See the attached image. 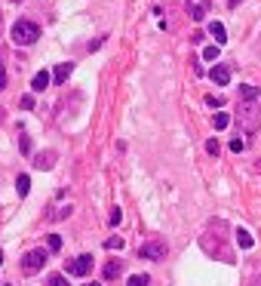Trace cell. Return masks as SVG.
Returning a JSON list of instances; mask_svg holds the SVG:
<instances>
[{"mask_svg": "<svg viewBox=\"0 0 261 286\" xmlns=\"http://www.w3.org/2000/svg\"><path fill=\"white\" fill-rule=\"evenodd\" d=\"M9 34H13L16 47H31V43L40 40V25H37V22H28V19H19Z\"/></svg>", "mask_w": 261, "mask_h": 286, "instance_id": "obj_1", "label": "cell"}, {"mask_svg": "<svg viewBox=\"0 0 261 286\" xmlns=\"http://www.w3.org/2000/svg\"><path fill=\"white\" fill-rule=\"evenodd\" d=\"M237 120H240L246 135H255L261 130V108L255 105V102H243L240 111H237Z\"/></svg>", "mask_w": 261, "mask_h": 286, "instance_id": "obj_2", "label": "cell"}, {"mask_svg": "<svg viewBox=\"0 0 261 286\" xmlns=\"http://www.w3.org/2000/svg\"><path fill=\"white\" fill-rule=\"evenodd\" d=\"M49 261V249H43V246H37V249H28L25 256H22V271L28 274H40L43 271V265Z\"/></svg>", "mask_w": 261, "mask_h": 286, "instance_id": "obj_3", "label": "cell"}, {"mask_svg": "<svg viewBox=\"0 0 261 286\" xmlns=\"http://www.w3.org/2000/svg\"><path fill=\"white\" fill-rule=\"evenodd\" d=\"M166 253H169V243L163 237H154V240H147V243L139 246V256L147 259V261H160V259H166Z\"/></svg>", "mask_w": 261, "mask_h": 286, "instance_id": "obj_4", "label": "cell"}, {"mask_svg": "<svg viewBox=\"0 0 261 286\" xmlns=\"http://www.w3.org/2000/svg\"><path fill=\"white\" fill-rule=\"evenodd\" d=\"M200 246L206 249L209 256H218L221 261H234V253L224 246V237H215V243H212V240H206V237H200Z\"/></svg>", "mask_w": 261, "mask_h": 286, "instance_id": "obj_5", "label": "cell"}, {"mask_svg": "<svg viewBox=\"0 0 261 286\" xmlns=\"http://www.w3.org/2000/svg\"><path fill=\"white\" fill-rule=\"evenodd\" d=\"M89 271H93V256H77L74 261H68V274L74 277H86Z\"/></svg>", "mask_w": 261, "mask_h": 286, "instance_id": "obj_6", "label": "cell"}, {"mask_svg": "<svg viewBox=\"0 0 261 286\" xmlns=\"http://www.w3.org/2000/svg\"><path fill=\"white\" fill-rule=\"evenodd\" d=\"M209 77H212V83L228 86V83H231V68H228V65H215L212 71H209Z\"/></svg>", "mask_w": 261, "mask_h": 286, "instance_id": "obj_7", "label": "cell"}, {"mask_svg": "<svg viewBox=\"0 0 261 286\" xmlns=\"http://www.w3.org/2000/svg\"><path fill=\"white\" fill-rule=\"evenodd\" d=\"M55 157H59V154H55V151H40L37 157H34V166H37V169H43V173H47V169H52V166H55Z\"/></svg>", "mask_w": 261, "mask_h": 286, "instance_id": "obj_8", "label": "cell"}, {"mask_svg": "<svg viewBox=\"0 0 261 286\" xmlns=\"http://www.w3.org/2000/svg\"><path fill=\"white\" fill-rule=\"evenodd\" d=\"M71 74H74V65H71V62H62V65H55V74H52V80L62 86V83H65V80L71 77Z\"/></svg>", "mask_w": 261, "mask_h": 286, "instance_id": "obj_9", "label": "cell"}, {"mask_svg": "<svg viewBox=\"0 0 261 286\" xmlns=\"http://www.w3.org/2000/svg\"><path fill=\"white\" fill-rule=\"evenodd\" d=\"M47 86H49V74L47 71H37V74L31 77V89H34V93H43Z\"/></svg>", "mask_w": 261, "mask_h": 286, "instance_id": "obj_10", "label": "cell"}, {"mask_svg": "<svg viewBox=\"0 0 261 286\" xmlns=\"http://www.w3.org/2000/svg\"><path fill=\"white\" fill-rule=\"evenodd\" d=\"M209 9H212V3H209V0H203V3H194V6H190V19H194V22H203Z\"/></svg>", "mask_w": 261, "mask_h": 286, "instance_id": "obj_11", "label": "cell"}, {"mask_svg": "<svg viewBox=\"0 0 261 286\" xmlns=\"http://www.w3.org/2000/svg\"><path fill=\"white\" fill-rule=\"evenodd\" d=\"M240 96H243V102H258V86L243 83V86H240Z\"/></svg>", "mask_w": 261, "mask_h": 286, "instance_id": "obj_12", "label": "cell"}, {"mask_svg": "<svg viewBox=\"0 0 261 286\" xmlns=\"http://www.w3.org/2000/svg\"><path fill=\"white\" fill-rule=\"evenodd\" d=\"M209 34H212V37L218 40V43H224V40H228V31H224V25H221V22H212V25H209Z\"/></svg>", "mask_w": 261, "mask_h": 286, "instance_id": "obj_13", "label": "cell"}, {"mask_svg": "<svg viewBox=\"0 0 261 286\" xmlns=\"http://www.w3.org/2000/svg\"><path fill=\"white\" fill-rule=\"evenodd\" d=\"M16 191H19V197H28V191H31V179H28L25 173L16 179Z\"/></svg>", "mask_w": 261, "mask_h": 286, "instance_id": "obj_14", "label": "cell"}, {"mask_svg": "<svg viewBox=\"0 0 261 286\" xmlns=\"http://www.w3.org/2000/svg\"><path fill=\"white\" fill-rule=\"evenodd\" d=\"M120 271H123V265H120V261H108V265L101 268V274H105V280H114Z\"/></svg>", "mask_w": 261, "mask_h": 286, "instance_id": "obj_15", "label": "cell"}, {"mask_svg": "<svg viewBox=\"0 0 261 286\" xmlns=\"http://www.w3.org/2000/svg\"><path fill=\"white\" fill-rule=\"evenodd\" d=\"M234 237H237V243H240L243 249H252V243H255V240H252V234H249V231H243V228H240V231H237Z\"/></svg>", "mask_w": 261, "mask_h": 286, "instance_id": "obj_16", "label": "cell"}, {"mask_svg": "<svg viewBox=\"0 0 261 286\" xmlns=\"http://www.w3.org/2000/svg\"><path fill=\"white\" fill-rule=\"evenodd\" d=\"M215 130H228L231 127V114H215Z\"/></svg>", "mask_w": 261, "mask_h": 286, "instance_id": "obj_17", "label": "cell"}, {"mask_svg": "<svg viewBox=\"0 0 261 286\" xmlns=\"http://www.w3.org/2000/svg\"><path fill=\"white\" fill-rule=\"evenodd\" d=\"M147 283H151V277H147V274H132L126 286H147Z\"/></svg>", "mask_w": 261, "mask_h": 286, "instance_id": "obj_18", "label": "cell"}, {"mask_svg": "<svg viewBox=\"0 0 261 286\" xmlns=\"http://www.w3.org/2000/svg\"><path fill=\"white\" fill-rule=\"evenodd\" d=\"M47 286H68V277H65V274H49Z\"/></svg>", "mask_w": 261, "mask_h": 286, "instance_id": "obj_19", "label": "cell"}, {"mask_svg": "<svg viewBox=\"0 0 261 286\" xmlns=\"http://www.w3.org/2000/svg\"><path fill=\"white\" fill-rule=\"evenodd\" d=\"M47 249H49V253H59V249H62V237H59V234H49Z\"/></svg>", "mask_w": 261, "mask_h": 286, "instance_id": "obj_20", "label": "cell"}, {"mask_svg": "<svg viewBox=\"0 0 261 286\" xmlns=\"http://www.w3.org/2000/svg\"><path fill=\"white\" fill-rule=\"evenodd\" d=\"M68 215H71V207H59V209H55V212L49 215V219H52V222H65Z\"/></svg>", "mask_w": 261, "mask_h": 286, "instance_id": "obj_21", "label": "cell"}, {"mask_svg": "<svg viewBox=\"0 0 261 286\" xmlns=\"http://www.w3.org/2000/svg\"><path fill=\"white\" fill-rule=\"evenodd\" d=\"M218 43H215V47H206V50H203V59H206V62H215V59H218Z\"/></svg>", "mask_w": 261, "mask_h": 286, "instance_id": "obj_22", "label": "cell"}, {"mask_svg": "<svg viewBox=\"0 0 261 286\" xmlns=\"http://www.w3.org/2000/svg\"><path fill=\"white\" fill-rule=\"evenodd\" d=\"M105 249H123V237H111V240H105Z\"/></svg>", "mask_w": 261, "mask_h": 286, "instance_id": "obj_23", "label": "cell"}, {"mask_svg": "<svg viewBox=\"0 0 261 286\" xmlns=\"http://www.w3.org/2000/svg\"><path fill=\"white\" fill-rule=\"evenodd\" d=\"M206 105H209V108H221L224 99H221V96H206Z\"/></svg>", "mask_w": 261, "mask_h": 286, "instance_id": "obj_24", "label": "cell"}, {"mask_svg": "<svg viewBox=\"0 0 261 286\" xmlns=\"http://www.w3.org/2000/svg\"><path fill=\"white\" fill-rule=\"evenodd\" d=\"M120 222H123V209L114 207V209H111V225H120Z\"/></svg>", "mask_w": 261, "mask_h": 286, "instance_id": "obj_25", "label": "cell"}, {"mask_svg": "<svg viewBox=\"0 0 261 286\" xmlns=\"http://www.w3.org/2000/svg\"><path fill=\"white\" fill-rule=\"evenodd\" d=\"M19 105L25 108V111H31V108H34V96H31V93H28V96H22V102H19Z\"/></svg>", "mask_w": 261, "mask_h": 286, "instance_id": "obj_26", "label": "cell"}, {"mask_svg": "<svg viewBox=\"0 0 261 286\" xmlns=\"http://www.w3.org/2000/svg\"><path fill=\"white\" fill-rule=\"evenodd\" d=\"M19 148H22V154H31V142H28V135H22V139H19Z\"/></svg>", "mask_w": 261, "mask_h": 286, "instance_id": "obj_27", "label": "cell"}, {"mask_svg": "<svg viewBox=\"0 0 261 286\" xmlns=\"http://www.w3.org/2000/svg\"><path fill=\"white\" fill-rule=\"evenodd\" d=\"M243 148H246V142H243V139H234V142H231V151H237V154H240Z\"/></svg>", "mask_w": 261, "mask_h": 286, "instance_id": "obj_28", "label": "cell"}, {"mask_svg": "<svg viewBox=\"0 0 261 286\" xmlns=\"http://www.w3.org/2000/svg\"><path fill=\"white\" fill-rule=\"evenodd\" d=\"M206 151H209V154H218V139H209V142H206Z\"/></svg>", "mask_w": 261, "mask_h": 286, "instance_id": "obj_29", "label": "cell"}, {"mask_svg": "<svg viewBox=\"0 0 261 286\" xmlns=\"http://www.w3.org/2000/svg\"><path fill=\"white\" fill-rule=\"evenodd\" d=\"M194 74H197V77H203V74H206V68H203L200 62H194Z\"/></svg>", "mask_w": 261, "mask_h": 286, "instance_id": "obj_30", "label": "cell"}, {"mask_svg": "<svg viewBox=\"0 0 261 286\" xmlns=\"http://www.w3.org/2000/svg\"><path fill=\"white\" fill-rule=\"evenodd\" d=\"M246 286H261V274H255V277H252V280H249Z\"/></svg>", "mask_w": 261, "mask_h": 286, "instance_id": "obj_31", "label": "cell"}, {"mask_svg": "<svg viewBox=\"0 0 261 286\" xmlns=\"http://www.w3.org/2000/svg\"><path fill=\"white\" fill-rule=\"evenodd\" d=\"M3 86H6V71L0 68V89H3Z\"/></svg>", "mask_w": 261, "mask_h": 286, "instance_id": "obj_32", "label": "cell"}, {"mask_svg": "<svg viewBox=\"0 0 261 286\" xmlns=\"http://www.w3.org/2000/svg\"><path fill=\"white\" fill-rule=\"evenodd\" d=\"M0 68H3V47H0Z\"/></svg>", "mask_w": 261, "mask_h": 286, "instance_id": "obj_33", "label": "cell"}, {"mask_svg": "<svg viewBox=\"0 0 261 286\" xmlns=\"http://www.w3.org/2000/svg\"><path fill=\"white\" fill-rule=\"evenodd\" d=\"M83 286H101V283H95V280H93V283H83Z\"/></svg>", "mask_w": 261, "mask_h": 286, "instance_id": "obj_34", "label": "cell"}, {"mask_svg": "<svg viewBox=\"0 0 261 286\" xmlns=\"http://www.w3.org/2000/svg\"><path fill=\"white\" fill-rule=\"evenodd\" d=\"M0 123H3V108H0Z\"/></svg>", "mask_w": 261, "mask_h": 286, "instance_id": "obj_35", "label": "cell"}, {"mask_svg": "<svg viewBox=\"0 0 261 286\" xmlns=\"http://www.w3.org/2000/svg\"><path fill=\"white\" fill-rule=\"evenodd\" d=\"M237 3H240V0H231V6H237Z\"/></svg>", "mask_w": 261, "mask_h": 286, "instance_id": "obj_36", "label": "cell"}, {"mask_svg": "<svg viewBox=\"0 0 261 286\" xmlns=\"http://www.w3.org/2000/svg\"><path fill=\"white\" fill-rule=\"evenodd\" d=\"M0 265H3V253H0Z\"/></svg>", "mask_w": 261, "mask_h": 286, "instance_id": "obj_37", "label": "cell"}, {"mask_svg": "<svg viewBox=\"0 0 261 286\" xmlns=\"http://www.w3.org/2000/svg\"><path fill=\"white\" fill-rule=\"evenodd\" d=\"M13 3H22V0H13Z\"/></svg>", "mask_w": 261, "mask_h": 286, "instance_id": "obj_38", "label": "cell"}, {"mask_svg": "<svg viewBox=\"0 0 261 286\" xmlns=\"http://www.w3.org/2000/svg\"><path fill=\"white\" fill-rule=\"evenodd\" d=\"M0 286H3V283H0Z\"/></svg>", "mask_w": 261, "mask_h": 286, "instance_id": "obj_39", "label": "cell"}]
</instances>
